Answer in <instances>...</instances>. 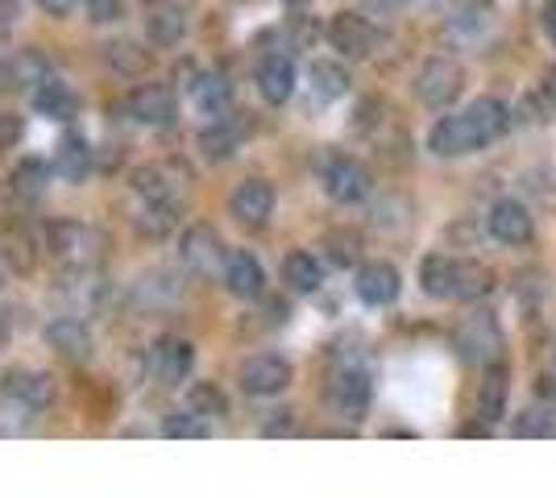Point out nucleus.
Segmentation results:
<instances>
[{
    "label": "nucleus",
    "mask_w": 556,
    "mask_h": 498,
    "mask_svg": "<svg viewBox=\"0 0 556 498\" xmlns=\"http://www.w3.org/2000/svg\"><path fill=\"white\" fill-rule=\"evenodd\" d=\"M225 286H229L237 299H257L262 286H266V270L250 250H232L225 258Z\"/></svg>",
    "instance_id": "obj_19"
},
{
    "label": "nucleus",
    "mask_w": 556,
    "mask_h": 498,
    "mask_svg": "<svg viewBox=\"0 0 556 498\" xmlns=\"http://www.w3.org/2000/svg\"><path fill=\"white\" fill-rule=\"evenodd\" d=\"M257 92L262 100H270V104H287L291 95H295V63L287 59V54H266L262 63H257Z\"/></svg>",
    "instance_id": "obj_16"
},
{
    "label": "nucleus",
    "mask_w": 556,
    "mask_h": 498,
    "mask_svg": "<svg viewBox=\"0 0 556 498\" xmlns=\"http://www.w3.org/2000/svg\"><path fill=\"white\" fill-rule=\"evenodd\" d=\"M146 34H150V42H154V47H179V38L187 34L184 9L159 0V4L146 13Z\"/></svg>",
    "instance_id": "obj_20"
},
{
    "label": "nucleus",
    "mask_w": 556,
    "mask_h": 498,
    "mask_svg": "<svg viewBox=\"0 0 556 498\" xmlns=\"http://www.w3.org/2000/svg\"><path fill=\"white\" fill-rule=\"evenodd\" d=\"M225 258L229 254H225V245L216 238V229H208V225H191L184 238H179V261H184L191 274H212Z\"/></svg>",
    "instance_id": "obj_9"
},
{
    "label": "nucleus",
    "mask_w": 556,
    "mask_h": 498,
    "mask_svg": "<svg viewBox=\"0 0 556 498\" xmlns=\"http://www.w3.org/2000/svg\"><path fill=\"white\" fill-rule=\"evenodd\" d=\"M191 95H195V104H200L208 117H216V113L229 104L232 88H229V79H225V75L212 72V75H200V79L191 84Z\"/></svg>",
    "instance_id": "obj_29"
},
{
    "label": "nucleus",
    "mask_w": 556,
    "mask_h": 498,
    "mask_svg": "<svg viewBox=\"0 0 556 498\" xmlns=\"http://www.w3.org/2000/svg\"><path fill=\"white\" fill-rule=\"evenodd\" d=\"M75 4H79V0H38V9H42L47 17H71Z\"/></svg>",
    "instance_id": "obj_38"
},
{
    "label": "nucleus",
    "mask_w": 556,
    "mask_h": 498,
    "mask_svg": "<svg viewBox=\"0 0 556 498\" xmlns=\"http://www.w3.org/2000/svg\"><path fill=\"white\" fill-rule=\"evenodd\" d=\"M92 22H121L125 17V0H88Z\"/></svg>",
    "instance_id": "obj_37"
},
{
    "label": "nucleus",
    "mask_w": 556,
    "mask_h": 498,
    "mask_svg": "<svg viewBox=\"0 0 556 498\" xmlns=\"http://www.w3.org/2000/svg\"><path fill=\"white\" fill-rule=\"evenodd\" d=\"M507 125H510L507 104L494 100V95H482V100H473L462 113L437 120L432 133H428V150L441 154V158H462V154H473L482 145L498 142L507 133Z\"/></svg>",
    "instance_id": "obj_1"
},
{
    "label": "nucleus",
    "mask_w": 556,
    "mask_h": 498,
    "mask_svg": "<svg viewBox=\"0 0 556 498\" xmlns=\"http://www.w3.org/2000/svg\"><path fill=\"white\" fill-rule=\"evenodd\" d=\"M544 92H548V100H553V104H556V72L548 75V79H544Z\"/></svg>",
    "instance_id": "obj_40"
},
{
    "label": "nucleus",
    "mask_w": 556,
    "mask_h": 498,
    "mask_svg": "<svg viewBox=\"0 0 556 498\" xmlns=\"http://www.w3.org/2000/svg\"><path fill=\"white\" fill-rule=\"evenodd\" d=\"M104 63L125 79H138L150 67V50L138 47V42H113V47H104Z\"/></svg>",
    "instance_id": "obj_26"
},
{
    "label": "nucleus",
    "mask_w": 556,
    "mask_h": 498,
    "mask_svg": "<svg viewBox=\"0 0 556 498\" xmlns=\"http://www.w3.org/2000/svg\"><path fill=\"white\" fill-rule=\"evenodd\" d=\"M4 258H9V266L17 274H29L38 266V241H34V233H25L22 225L4 229Z\"/></svg>",
    "instance_id": "obj_27"
},
{
    "label": "nucleus",
    "mask_w": 556,
    "mask_h": 498,
    "mask_svg": "<svg viewBox=\"0 0 556 498\" xmlns=\"http://www.w3.org/2000/svg\"><path fill=\"white\" fill-rule=\"evenodd\" d=\"M453 349H457L462 361H478V366L494 361V357L503 354V329H498V320L490 311L465 316L462 329L453 332Z\"/></svg>",
    "instance_id": "obj_4"
},
{
    "label": "nucleus",
    "mask_w": 556,
    "mask_h": 498,
    "mask_svg": "<svg viewBox=\"0 0 556 498\" xmlns=\"http://www.w3.org/2000/svg\"><path fill=\"white\" fill-rule=\"evenodd\" d=\"M357 299L362 304H370V308H387L399 299V270L387 266V261H370V266H362L357 270Z\"/></svg>",
    "instance_id": "obj_17"
},
{
    "label": "nucleus",
    "mask_w": 556,
    "mask_h": 498,
    "mask_svg": "<svg viewBox=\"0 0 556 498\" xmlns=\"http://www.w3.org/2000/svg\"><path fill=\"white\" fill-rule=\"evenodd\" d=\"M163 432L170 440H200V436H208V420H200V416L187 407V411H175V416L166 420Z\"/></svg>",
    "instance_id": "obj_35"
},
{
    "label": "nucleus",
    "mask_w": 556,
    "mask_h": 498,
    "mask_svg": "<svg viewBox=\"0 0 556 498\" xmlns=\"http://www.w3.org/2000/svg\"><path fill=\"white\" fill-rule=\"evenodd\" d=\"M287 382H291V366L275 354H257L241 366V386H245V395H257V399L287 391Z\"/></svg>",
    "instance_id": "obj_11"
},
{
    "label": "nucleus",
    "mask_w": 556,
    "mask_h": 498,
    "mask_svg": "<svg viewBox=\"0 0 556 498\" xmlns=\"http://www.w3.org/2000/svg\"><path fill=\"white\" fill-rule=\"evenodd\" d=\"M325 250L332 266H353V261L362 258V238L353 229H332L325 238Z\"/></svg>",
    "instance_id": "obj_34"
},
{
    "label": "nucleus",
    "mask_w": 556,
    "mask_h": 498,
    "mask_svg": "<svg viewBox=\"0 0 556 498\" xmlns=\"http://www.w3.org/2000/svg\"><path fill=\"white\" fill-rule=\"evenodd\" d=\"M134 225H138L141 238L163 241V238L175 233V225H179V208H175V200H146V204H141V213L134 216Z\"/></svg>",
    "instance_id": "obj_22"
},
{
    "label": "nucleus",
    "mask_w": 556,
    "mask_h": 498,
    "mask_svg": "<svg viewBox=\"0 0 556 498\" xmlns=\"http://www.w3.org/2000/svg\"><path fill=\"white\" fill-rule=\"evenodd\" d=\"M507 370L503 366H494L486 370V382H482V391H478V416H482V424H498L503 420V411H507Z\"/></svg>",
    "instance_id": "obj_25"
},
{
    "label": "nucleus",
    "mask_w": 556,
    "mask_h": 498,
    "mask_svg": "<svg viewBox=\"0 0 556 498\" xmlns=\"http://www.w3.org/2000/svg\"><path fill=\"white\" fill-rule=\"evenodd\" d=\"M47 250L59 261H67L71 270H96V261L104 254V238L92 225H79V220H50Z\"/></svg>",
    "instance_id": "obj_3"
},
{
    "label": "nucleus",
    "mask_w": 556,
    "mask_h": 498,
    "mask_svg": "<svg viewBox=\"0 0 556 498\" xmlns=\"http://www.w3.org/2000/svg\"><path fill=\"white\" fill-rule=\"evenodd\" d=\"M47 163H38V158H25V163L13 166V195H22V200H38L42 191H47Z\"/></svg>",
    "instance_id": "obj_33"
},
{
    "label": "nucleus",
    "mask_w": 556,
    "mask_h": 498,
    "mask_svg": "<svg viewBox=\"0 0 556 498\" xmlns=\"http://www.w3.org/2000/svg\"><path fill=\"white\" fill-rule=\"evenodd\" d=\"M134 191L141 200H170L175 195V166H141L134 175Z\"/></svg>",
    "instance_id": "obj_30"
},
{
    "label": "nucleus",
    "mask_w": 556,
    "mask_h": 498,
    "mask_svg": "<svg viewBox=\"0 0 556 498\" xmlns=\"http://www.w3.org/2000/svg\"><path fill=\"white\" fill-rule=\"evenodd\" d=\"M4 395L13 399V404H22L25 411H42V407L54 404V379H50L47 370H9L4 374Z\"/></svg>",
    "instance_id": "obj_10"
},
{
    "label": "nucleus",
    "mask_w": 556,
    "mask_h": 498,
    "mask_svg": "<svg viewBox=\"0 0 556 498\" xmlns=\"http://www.w3.org/2000/svg\"><path fill=\"white\" fill-rule=\"evenodd\" d=\"M47 345L54 354L71 357V361H88L92 357V332L79 316H54L47 324Z\"/></svg>",
    "instance_id": "obj_15"
},
{
    "label": "nucleus",
    "mask_w": 556,
    "mask_h": 498,
    "mask_svg": "<svg viewBox=\"0 0 556 498\" xmlns=\"http://www.w3.org/2000/svg\"><path fill=\"white\" fill-rule=\"evenodd\" d=\"M282 283L291 286V291H300V295H312L316 286L325 283V270H320V261L312 258L307 250H295L282 261Z\"/></svg>",
    "instance_id": "obj_24"
},
{
    "label": "nucleus",
    "mask_w": 556,
    "mask_h": 498,
    "mask_svg": "<svg viewBox=\"0 0 556 498\" xmlns=\"http://www.w3.org/2000/svg\"><path fill=\"white\" fill-rule=\"evenodd\" d=\"M229 213H232V220L245 225V229L266 225L270 213H275V188H270L266 179H245V183H237L229 195Z\"/></svg>",
    "instance_id": "obj_7"
},
{
    "label": "nucleus",
    "mask_w": 556,
    "mask_h": 498,
    "mask_svg": "<svg viewBox=\"0 0 556 498\" xmlns=\"http://www.w3.org/2000/svg\"><path fill=\"white\" fill-rule=\"evenodd\" d=\"M312 88L320 100H341L349 92V72L332 59H320V63H312Z\"/></svg>",
    "instance_id": "obj_32"
},
{
    "label": "nucleus",
    "mask_w": 556,
    "mask_h": 498,
    "mask_svg": "<svg viewBox=\"0 0 556 498\" xmlns=\"http://www.w3.org/2000/svg\"><path fill=\"white\" fill-rule=\"evenodd\" d=\"M191 361H195V349L184 336H163L154 349H150V370L163 382H184L191 374Z\"/></svg>",
    "instance_id": "obj_18"
},
{
    "label": "nucleus",
    "mask_w": 556,
    "mask_h": 498,
    "mask_svg": "<svg viewBox=\"0 0 556 498\" xmlns=\"http://www.w3.org/2000/svg\"><path fill=\"white\" fill-rule=\"evenodd\" d=\"M328 399L345 420H362L366 407H370V374L366 370H341L328 386Z\"/></svg>",
    "instance_id": "obj_14"
},
{
    "label": "nucleus",
    "mask_w": 556,
    "mask_h": 498,
    "mask_svg": "<svg viewBox=\"0 0 556 498\" xmlns=\"http://www.w3.org/2000/svg\"><path fill=\"white\" fill-rule=\"evenodd\" d=\"M96 166V150L84 138H63L54 150V170L67 179V183H84Z\"/></svg>",
    "instance_id": "obj_21"
},
{
    "label": "nucleus",
    "mask_w": 556,
    "mask_h": 498,
    "mask_svg": "<svg viewBox=\"0 0 556 498\" xmlns=\"http://www.w3.org/2000/svg\"><path fill=\"white\" fill-rule=\"evenodd\" d=\"M486 229L503 245H528L532 241V213L519 200H498L486 216Z\"/></svg>",
    "instance_id": "obj_13"
},
{
    "label": "nucleus",
    "mask_w": 556,
    "mask_h": 498,
    "mask_svg": "<svg viewBox=\"0 0 556 498\" xmlns=\"http://www.w3.org/2000/svg\"><path fill=\"white\" fill-rule=\"evenodd\" d=\"M13 79H17V84H34V88H42V84L50 79V63L42 59V54L25 50L22 59L13 63Z\"/></svg>",
    "instance_id": "obj_36"
},
{
    "label": "nucleus",
    "mask_w": 556,
    "mask_h": 498,
    "mask_svg": "<svg viewBox=\"0 0 556 498\" xmlns=\"http://www.w3.org/2000/svg\"><path fill=\"white\" fill-rule=\"evenodd\" d=\"M328 42L341 50V54H349V59H366L378 47V29L362 13H337L328 22Z\"/></svg>",
    "instance_id": "obj_8"
},
{
    "label": "nucleus",
    "mask_w": 556,
    "mask_h": 498,
    "mask_svg": "<svg viewBox=\"0 0 556 498\" xmlns=\"http://www.w3.org/2000/svg\"><path fill=\"white\" fill-rule=\"evenodd\" d=\"M187 407H191L200 420H225V416H229V399H225V391H220L216 382H195V386L187 391Z\"/></svg>",
    "instance_id": "obj_28"
},
{
    "label": "nucleus",
    "mask_w": 556,
    "mask_h": 498,
    "mask_svg": "<svg viewBox=\"0 0 556 498\" xmlns=\"http://www.w3.org/2000/svg\"><path fill=\"white\" fill-rule=\"evenodd\" d=\"M465 84V72L453 59H428L416 75V95L428 108H448Z\"/></svg>",
    "instance_id": "obj_5"
},
{
    "label": "nucleus",
    "mask_w": 556,
    "mask_h": 498,
    "mask_svg": "<svg viewBox=\"0 0 556 498\" xmlns=\"http://www.w3.org/2000/svg\"><path fill=\"white\" fill-rule=\"evenodd\" d=\"M320 183H325L328 200H337V204H362V200L370 195V170L357 163V158L337 154V158H328L325 163Z\"/></svg>",
    "instance_id": "obj_6"
},
{
    "label": "nucleus",
    "mask_w": 556,
    "mask_h": 498,
    "mask_svg": "<svg viewBox=\"0 0 556 498\" xmlns=\"http://www.w3.org/2000/svg\"><path fill=\"white\" fill-rule=\"evenodd\" d=\"M544 38L553 42V50H556V4H548L544 9Z\"/></svg>",
    "instance_id": "obj_39"
},
{
    "label": "nucleus",
    "mask_w": 556,
    "mask_h": 498,
    "mask_svg": "<svg viewBox=\"0 0 556 498\" xmlns=\"http://www.w3.org/2000/svg\"><path fill=\"white\" fill-rule=\"evenodd\" d=\"M34 108H38V117L47 120H71L79 113V100H75V92H71L63 79H47L34 92Z\"/></svg>",
    "instance_id": "obj_23"
},
{
    "label": "nucleus",
    "mask_w": 556,
    "mask_h": 498,
    "mask_svg": "<svg viewBox=\"0 0 556 498\" xmlns=\"http://www.w3.org/2000/svg\"><path fill=\"white\" fill-rule=\"evenodd\" d=\"M237 142H241V133L232 129L229 120H212L208 129L200 133V150H204V158H212V163H225V158H232Z\"/></svg>",
    "instance_id": "obj_31"
},
{
    "label": "nucleus",
    "mask_w": 556,
    "mask_h": 498,
    "mask_svg": "<svg viewBox=\"0 0 556 498\" xmlns=\"http://www.w3.org/2000/svg\"><path fill=\"white\" fill-rule=\"evenodd\" d=\"M125 108H129V117L138 120V125L163 129V125H170V117H175V95H170V88H163V84H141V88L129 92Z\"/></svg>",
    "instance_id": "obj_12"
},
{
    "label": "nucleus",
    "mask_w": 556,
    "mask_h": 498,
    "mask_svg": "<svg viewBox=\"0 0 556 498\" xmlns=\"http://www.w3.org/2000/svg\"><path fill=\"white\" fill-rule=\"evenodd\" d=\"M419 286L432 299H478L482 291H490V274L478 261L428 254V258L419 261Z\"/></svg>",
    "instance_id": "obj_2"
}]
</instances>
